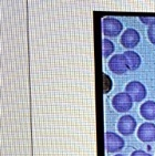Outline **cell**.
<instances>
[{
  "label": "cell",
  "mask_w": 155,
  "mask_h": 156,
  "mask_svg": "<svg viewBox=\"0 0 155 156\" xmlns=\"http://www.w3.org/2000/svg\"><path fill=\"white\" fill-rule=\"evenodd\" d=\"M123 24L114 17H104L102 19V32L106 37L115 38L122 32Z\"/></svg>",
  "instance_id": "6da1fadb"
},
{
  "label": "cell",
  "mask_w": 155,
  "mask_h": 156,
  "mask_svg": "<svg viewBox=\"0 0 155 156\" xmlns=\"http://www.w3.org/2000/svg\"><path fill=\"white\" fill-rule=\"evenodd\" d=\"M133 99L131 98V95L128 93H124V92H121V93H117L113 96L112 99V105L113 108H115L116 112H120V113H125L128 112L133 106Z\"/></svg>",
  "instance_id": "7a4b0ae2"
},
{
  "label": "cell",
  "mask_w": 155,
  "mask_h": 156,
  "mask_svg": "<svg viewBox=\"0 0 155 156\" xmlns=\"http://www.w3.org/2000/svg\"><path fill=\"white\" fill-rule=\"evenodd\" d=\"M126 93L131 95L134 102H142L146 96V87L140 81H131L125 87Z\"/></svg>",
  "instance_id": "3957f363"
},
{
  "label": "cell",
  "mask_w": 155,
  "mask_h": 156,
  "mask_svg": "<svg viewBox=\"0 0 155 156\" xmlns=\"http://www.w3.org/2000/svg\"><path fill=\"white\" fill-rule=\"evenodd\" d=\"M125 142L119 134L114 132L105 133V147L109 153H115L119 152L124 147Z\"/></svg>",
  "instance_id": "277c9868"
},
{
  "label": "cell",
  "mask_w": 155,
  "mask_h": 156,
  "mask_svg": "<svg viewBox=\"0 0 155 156\" xmlns=\"http://www.w3.org/2000/svg\"><path fill=\"white\" fill-rule=\"evenodd\" d=\"M141 41L140 33L137 32L133 28H128L125 31H123L120 42L125 49H133L135 48Z\"/></svg>",
  "instance_id": "5b68a950"
},
{
  "label": "cell",
  "mask_w": 155,
  "mask_h": 156,
  "mask_svg": "<svg viewBox=\"0 0 155 156\" xmlns=\"http://www.w3.org/2000/svg\"><path fill=\"white\" fill-rule=\"evenodd\" d=\"M135 129H136V121L131 115H123L117 121V131L122 135H131L134 133Z\"/></svg>",
  "instance_id": "8992f818"
},
{
  "label": "cell",
  "mask_w": 155,
  "mask_h": 156,
  "mask_svg": "<svg viewBox=\"0 0 155 156\" xmlns=\"http://www.w3.org/2000/svg\"><path fill=\"white\" fill-rule=\"evenodd\" d=\"M107 66H109V69L114 74H117V75L124 74V73L128 71L125 58H124L123 54H114L113 57L109 60Z\"/></svg>",
  "instance_id": "52a82bcc"
},
{
  "label": "cell",
  "mask_w": 155,
  "mask_h": 156,
  "mask_svg": "<svg viewBox=\"0 0 155 156\" xmlns=\"http://www.w3.org/2000/svg\"><path fill=\"white\" fill-rule=\"evenodd\" d=\"M137 137L139 140L145 143L155 141V124L151 122H145L141 124L137 129Z\"/></svg>",
  "instance_id": "ba28073f"
},
{
  "label": "cell",
  "mask_w": 155,
  "mask_h": 156,
  "mask_svg": "<svg viewBox=\"0 0 155 156\" xmlns=\"http://www.w3.org/2000/svg\"><path fill=\"white\" fill-rule=\"evenodd\" d=\"M124 58H125L126 64H128V70L134 71V70L139 69V66H141V57L140 54L132 50H128L123 53Z\"/></svg>",
  "instance_id": "9c48e42d"
},
{
  "label": "cell",
  "mask_w": 155,
  "mask_h": 156,
  "mask_svg": "<svg viewBox=\"0 0 155 156\" xmlns=\"http://www.w3.org/2000/svg\"><path fill=\"white\" fill-rule=\"evenodd\" d=\"M140 114L143 119L147 121L155 120V102L154 101H146L142 103L140 106Z\"/></svg>",
  "instance_id": "30bf717a"
},
{
  "label": "cell",
  "mask_w": 155,
  "mask_h": 156,
  "mask_svg": "<svg viewBox=\"0 0 155 156\" xmlns=\"http://www.w3.org/2000/svg\"><path fill=\"white\" fill-rule=\"evenodd\" d=\"M115 50L114 43L109 39H103L102 40V57L103 58H109L111 54L113 53Z\"/></svg>",
  "instance_id": "8fae6325"
},
{
  "label": "cell",
  "mask_w": 155,
  "mask_h": 156,
  "mask_svg": "<svg viewBox=\"0 0 155 156\" xmlns=\"http://www.w3.org/2000/svg\"><path fill=\"white\" fill-rule=\"evenodd\" d=\"M112 89V80L110 79V76L105 73H103V90L104 93H109Z\"/></svg>",
  "instance_id": "7c38bea8"
},
{
  "label": "cell",
  "mask_w": 155,
  "mask_h": 156,
  "mask_svg": "<svg viewBox=\"0 0 155 156\" xmlns=\"http://www.w3.org/2000/svg\"><path fill=\"white\" fill-rule=\"evenodd\" d=\"M140 20L142 21L144 24H149L150 27H151V26H154L155 24V16H149V17L141 16Z\"/></svg>",
  "instance_id": "4fadbf2b"
},
{
  "label": "cell",
  "mask_w": 155,
  "mask_h": 156,
  "mask_svg": "<svg viewBox=\"0 0 155 156\" xmlns=\"http://www.w3.org/2000/svg\"><path fill=\"white\" fill-rule=\"evenodd\" d=\"M147 38L155 45V24L147 28Z\"/></svg>",
  "instance_id": "5bb4252c"
},
{
  "label": "cell",
  "mask_w": 155,
  "mask_h": 156,
  "mask_svg": "<svg viewBox=\"0 0 155 156\" xmlns=\"http://www.w3.org/2000/svg\"><path fill=\"white\" fill-rule=\"evenodd\" d=\"M131 156H152V155L149 153H146V152H144V151H142V150H136L131 154Z\"/></svg>",
  "instance_id": "9a60e30c"
},
{
  "label": "cell",
  "mask_w": 155,
  "mask_h": 156,
  "mask_svg": "<svg viewBox=\"0 0 155 156\" xmlns=\"http://www.w3.org/2000/svg\"><path fill=\"white\" fill-rule=\"evenodd\" d=\"M114 156H124V155H122V154H116V155H114Z\"/></svg>",
  "instance_id": "2e32d148"
}]
</instances>
